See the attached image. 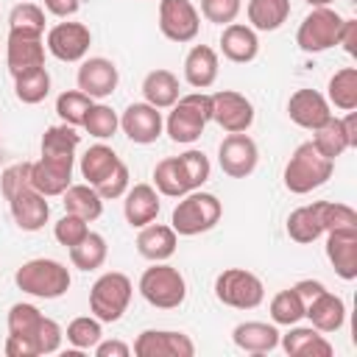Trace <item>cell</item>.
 Returning <instances> with one entry per match:
<instances>
[{
	"label": "cell",
	"mask_w": 357,
	"mask_h": 357,
	"mask_svg": "<svg viewBox=\"0 0 357 357\" xmlns=\"http://www.w3.org/2000/svg\"><path fill=\"white\" fill-rule=\"evenodd\" d=\"M212 120L226 134L248 131L254 123V103L243 92H234V89L212 92Z\"/></svg>",
	"instance_id": "11"
},
{
	"label": "cell",
	"mask_w": 357,
	"mask_h": 357,
	"mask_svg": "<svg viewBox=\"0 0 357 357\" xmlns=\"http://www.w3.org/2000/svg\"><path fill=\"white\" fill-rule=\"evenodd\" d=\"M257 162H259V148L245 131L223 137V142L218 148V165L226 176L245 178L257 170Z\"/></svg>",
	"instance_id": "12"
},
{
	"label": "cell",
	"mask_w": 357,
	"mask_h": 357,
	"mask_svg": "<svg viewBox=\"0 0 357 357\" xmlns=\"http://www.w3.org/2000/svg\"><path fill=\"white\" fill-rule=\"evenodd\" d=\"M120 128L123 134L137 142V145H151L162 137L165 131V120H162V109L151 106V103H128L126 112L120 114Z\"/></svg>",
	"instance_id": "16"
},
{
	"label": "cell",
	"mask_w": 357,
	"mask_h": 357,
	"mask_svg": "<svg viewBox=\"0 0 357 357\" xmlns=\"http://www.w3.org/2000/svg\"><path fill=\"white\" fill-rule=\"evenodd\" d=\"M64 335H67V340L73 343L75 351H89L103 337V326H100V321L95 315H78V318H73L67 324Z\"/></svg>",
	"instance_id": "41"
},
{
	"label": "cell",
	"mask_w": 357,
	"mask_h": 357,
	"mask_svg": "<svg viewBox=\"0 0 357 357\" xmlns=\"http://www.w3.org/2000/svg\"><path fill=\"white\" fill-rule=\"evenodd\" d=\"M209 120H212V95L198 89V92L181 95L170 106V114L165 120V131L173 142L192 145L195 139H201Z\"/></svg>",
	"instance_id": "2"
},
{
	"label": "cell",
	"mask_w": 357,
	"mask_h": 357,
	"mask_svg": "<svg viewBox=\"0 0 357 357\" xmlns=\"http://www.w3.org/2000/svg\"><path fill=\"white\" fill-rule=\"evenodd\" d=\"M326 259L343 282L357 279V229L326 231Z\"/></svg>",
	"instance_id": "22"
},
{
	"label": "cell",
	"mask_w": 357,
	"mask_h": 357,
	"mask_svg": "<svg viewBox=\"0 0 357 357\" xmlns=\"http://www.w3.org/2000/svg\"><path fill=\"white\" fill-rule=\"evenodd\" d=\"M245 14L254 31H279L290 17V0H248Z\"/></svg>",
	"instance_id": "32"
},
{
	"label": "cell",
	"mask_w": 357,
	"mask_h": 357,
	"mask_svg": "<svg viewBox=\"0 0 357 357\" xmlns=\"http://www.w3.org/2000/svg\"><path fill=\"white\" fill-rule=\"evenodd\" d=\"M337 45H343V50H346L349 56H357V20H343Z\"/></svg>",
	"instance_id": "53"
},
{
	"label": "cell",
	"mask_w": 357,
	"mask_h": 357,
	"mask_svg": "<svg viewBox=\"0 0 357 357\" xmlns=\"http://www.w3.org/2000/svg\"><path fill=\"white\" fill-rule=\"evenodd\" d=\"M212 173V165L204 151H184L178 156H167L153 167V187L159 195L181 198L192 190H201Z\"/></svg>",
	"instance_id": "1"
},
{
	"label": "cell",
	"mask_w": 357,
	"mask_h": 357,
	"mask_svg": "<svg viewBox=\"0 0 357 357\" xmlns=\"http://www.w3.org/2000/svg\"><path fill=\"white\" fill-rule=\"evenodd\" d=\"M332 170H335L332 159H326L312 142H301L290 153L282 178H284V187L293 195H307V192L324 187L332 178Z\"/></svg>",
	"instance_id": "3"
},
{
	"label": "cell",
	"mask_w": 357,
	"mask_h": 357,
	"mask_svg": "<svg viewBox=\"0 0 357 357\" xmlns=\"http://www.w3.org/2000/svg\"><path fill=\"white\" fill-rule=\"evenodd\" d=\"M25 187H33L31 184V162H14L3 170L0 176V190H3V198L8 201L11 195H17L20 190Z\"/></svg>",
	"instance_id": "47"
},
{
	"label": "cell",
	"mask_w": 357,
	"mask_h": 357,
	"mask_svg": "<svg viewBox=\"0 0 357 357\" xmlns=\"http://www.w3.org/2000/svg\"><path fill=\"white\" fill-rule=\"evenodd\" d=\"M14 95L25 106H36L50 95V73L45 67H36L31 73H22L14 78Z\"/></svg>",
	"instance_id": "37"
},
{
	"label": "cell",
	"mask_w": 357,
	"mask_h": 357,
	"mask_svg": "<svg viewBox=\"0 0 357 357\" xmlns=\"http://www.w3.org/2000/svg\"><path fill=\"white\" fill-rule=\"evenodd\" d=\"M123 198H126L123 201V215H126L128 226L142 229V226L156 220L162 204H159V192H156L153 184H134V187L126 190Z\"/></svg>",
	"instance_id": "24"
},
{
	"label": "cell",
	"mask_w": 357,
	"mask_h": 357,
	"mask_svg": "<svg viewBox=\"0 0 357 357\" xmlns=\"http://www.w3.org/2000/svg\"><path fill=\"white\" fill-rule=\"evenodd\" d=\"M128 187H131V184H128V165L120 162L95 190H98V195H100L103 201H112V198H123Z\"/></svg>",
	"instance_id": "49"
},
{
	"label": "cell",
	"mask_w": 357,
	"mask_h": 357,
	"mask_svg": "<svg viewBox=\"0 0 357 357\" xmlns=\"http://www.w3.org/2000/svg\"><path fill=\"white\" fill-rule=\"evenodd\" d=\"M61 337H64L61 326H59L53 318H47V315H45V318H42V324H39V329H36V335H33V343H36L39 354H53V351H59Z\"/></svg>",
	"instance_id": "50"
},
{
	"label": "cell",
	"mask_w": 357,
	"mask_h": 357,
	"mask_svg": "<svg viewBox=\"0 0 357 357\" xmlns=\"http://www.w3.org/2000/svg\"><path fill=\"white\" fill-rule=\"evenodd\" d=\"M8 209H11L14 223L22 231H39V229H45V223L50 218V204L33 187H25L17 195H11L8 198Z\"/></svg>",
	"instance_id": "21"
},
{
	"label": "cell",
	"mask_w": 357,
	"mask_h": 357,
	"mask_svg": "<svg viewBox=\"0 0 357 357\" xmlns=\"http://www.w3.org/2000/svg\"><path fill=\"white\" fill-rule=\"evenodd\" d=\"M268 312H271V321L276 326H293V324H298L304 318V301L293 287H287V290H279L271 298Z\"/></svg>",
	"instance_id": "39"
},
{
	"label": "cell",
	"mask_w": 357,
	"mask_h": 357,
	"mask_svg": "<svg viewBox=\"0 0 357 357\" xmlns=\"http://www.w3.org/2000/svg\"><path fill=\"white\" fill-rule=\"evenodd\" d=\"M117 128H120V117H117V112L112 106H106V103H92L89 106V112L84 117V131L89 137L109 139V137L117 134Z\"/></svg>",
	"instance_id": "42"
},
{
	"label": "cell",
	"mask_w": 357,
	"mask_h": 357,
	"mask_svg": "<svg viewBox=\"0 0 357 357\" xmlns=\"http://www.w3.org/2000/svg\"><path fill=\"white\" fill-rule=\"evenodd\" d=\"M326 159H337L343 156L349 148L357 145V114L349 112L343 120L340 117H329L321 128L312 131V139H310Z\"/></svg>",
	"instance_id": "14"
},
{
	"label": "cell",
	"mask_w": 357,
	"mask_h": 357,
	"mask_svg": "<svg viewBox=\"0 0 357 357\" xmlns=\"http://www.w3.org/2000/svg\"><path fill=\"white\" fill-rule=\"evenodd\" d=\"M106 254H109L106 237L98 234V231H89L81 243H75V245L70 248V262H73L78 271H98V268L106 262Z\"/></svg>",
	"instance_id": "36"
},
{
	"label": "cell",
	"mask_w": 357,
	"mask_h": 357,
	"mask_svg": "<svg viewBox=\"0 0 357 357\" xmlns=\"http://www.w3.org/2000/svg\"><path fill=\"white\" fill-rule=\"evenodd\" d=\"M220 215H223V204L218 201V195L192 190L178 198V204L170 215V226L178 237H195V234L215 229Z\"/></svg>",
	"instance_id": "5"
},
{
	"label": "cell",
	"mask_w": 357,
	"mask_h": 357,
	"mask_svg": "<svg viewBox=\"0 0 357 357\" xmlns=\"http://www.w3.org/2000/svg\"><path fill=\"white\" fill-rule=\"evenodd\" d=\"M176 245H178V234L173 231V226L165 223H148L137 234V251L148 262H167L176 254Z\"/></svg>",
	"instance_id": "26"
},
{
	"label": "cell",
	"mask_w": 357,
	"mask_h": 357,
	"mask_svg": "<svg viewBox=\"0 0 357 357\" xmlns=\"http://www.w3.org/2000/svg\"><path fill=\"white\" fill-rule=\"evenodd\" d=\"M8 31H25V33H45V8L36 3H17L8 14Z\"/></svg>",
	"instance_id": "45"
},
{
	"label": "cell",
	"mask_w": 357,
	"mask_h": 357,
	"mask_svg": "<svg viewBox=\"0 0 357 357\" xmlns=\"http://www.w3.org/2000/svg\"><path fill=\"white\" fill-rule=\"evenodd\" d=\"M75 81H78V89L84 95H89L92 100H100V98H109L117 89L120 73H117L114 61H109L103 56H92V59L81 61Z\"/></svg>",
	"instance_id": "18"
},
{
	"label": "cell",
	"mask_w": 357,
	"mask_h": 357,
	"mask_svg": "<svg viewBox=\"0 0 357 357\" xmlns=\"http://www.w3.org/2000/svg\"><path fill=\"white\" fill-rule=\"evenodd\" d=\"M312 8H318V6H329V3H335V0H307Z\"/></svg>",
	"instance_id": "56"
},
{
	"label": "cell",
	"mask_w": 357,
	"mask_h": 357,
	"mask_svg": "<svg viewBox=\"0 0 357 357\" xmlns=\"http://www.w3.org/2000/svg\"><path fill=\"white\" fill-rule=\"evenodd\" d=\"M326 100H329V106H335L340 112L357 109V67H343L329 78Z\"/></svg>",
	"instance_id": "34"
},
{
	"label": "cell",
	"mask_w": 357,
	"mask_h": 357,
	"mask_svg": "<svg viewBox=\"0 0 357 357\" xmlns=\"http://www.w3.org/2000/svg\"><path fill=\"white\" fill-rule=\"evenodd\" d=\"M304 318L310 321V326L329 335V332H337L346 324V304H343L340 296L324 290V293H318L315 298H310L304 304Z\"/></svg>",
	"instance_id": "23"
},
{
	"label": "cell",
	"mask_w": 357,
	"mask_h": 357,
	"mask_svg": "<svg viewBox=\"0 0 357 357\" xmlns=\"http://www.w3.org/2000/svg\"><path fill=\"white\" fill-rule=\"evenodd\" d=\"M95 357H128L131 354V346L128 343H123V340H98L95 343Z\"/></svg>",
	"instance_id": "52"
},
{
	"label": "cell",
	"mask_w": 357,
	"mask_h": 357,
	"mask_svg": "<svg viewBox=\"0 0 357 357\" xmlns=\"http://www.w3.org/2000/svg\"><path fill=\"white\" fill-rule=\"evenodd\" d=\"M86 234H89L86 220L78 218V215H73V212H64V215L56 220V226H53V237H56L61 245H67V248H73L75 243H81Z\"/></svg>",
	"instance_id": "46"
},
{
	"label": "cell",
	"mask_w": 357,
	"mask_h": 357,
	"mask_svg": "<svg viewBox=\"0 0 357 357\" xmlns=\"http://www.w3.org/2000/svg\"><path fill=\"white\" fill-rule=\"evenodd\" d=\"M284 229H287V237L296 240V243H301V245L315 243V240L324 234V229H321V223H318L312 206H298V209H293V212L287 215V226H284Z\"/></svg>",
	"instance_id": "40"
},
{
	"label": "cell",
	"mask_w": 357,
	"mask_h": 357,
	"mask_svg": "<svg viewBox=\"0 0 357 357\" xmlns=\"http://www.w3.org/2000/svg\"><path fill=\"white\" fill-rule=\"evenodd\" d=\"M42 312L36 304H28V301H17L11 310H8V335H25L33 340L39 324H42ZM39 351V349H36Z\"/></svg>",
	"instance_id": "44"
},
{
	"label": "cell",
	"mask_w": 357,
	"mask_h": 357,
	"mask_svg": "<svg viewBox=\"0 0 357 357\" xmlns=\"http://www.w3.org/2000/svg\"><path fill=\"white\" fill-rule=\"evenodd\" d=\"M159 31L170 42H192L201 31V14L190 0H159Z\"/></svg>",
	"instance_id": "10"
},
{
	"label": "cell",
	"mask_w": 357,
	"mask_h": 357,
	"mask_svg": "<svg viewBox=\"0 0 357 357\" xmlns=\"http://www.w3.org/2000/svg\"><path fill=\"white\" fill-rule=\"evenodd\" d=\"M142 98H145V103H151L156 109H170L181 98L178 78L170 70H151L142 78Z\"/></svg>",
	"instance_id": "30"
},
{
	"label": "cell",
	"mask_w": 357,
	"mask_h": 357,
	"mask_svg": "<svg viewBox=\"0 0 357 357\" xmlns=\"http://www.w3.org/2000/svg\"><path fill=\"white\" fill-rule=\"evenodd\" d=\"M92 103L95 100L89 95H84L81 89H67V92H61L56 98V114L61 117V123L78 128V126H84V117H86V112H89Z\"/></svg>",
	"instance_id": "43"
},
{
	"label": "cell",
	"mask_w": 357,
	"mask_h": 357,
	"mask_svg": "<svg viewBox=\"0 0 357 357\" xmlns=\"http://www.w3.org/2000/svg\"><path fill=\"white\" fill-rule=\"evenodd\" d=\"M310 206H312L324 234L332 231V229H357V212L349 204H340V201H312Z\"/></svg>",
	"instance_id": "38"
},
{
	"label": "cell",
	"mask_w": 357,
	"mask_h": 357,
	"mask_svg": "<svg viewBox=\"0 0 357 357\" xmlns=\"http://www.w3.org/2000/svg\"><path fill=\"white\" fill-rule=\"evenodd\" d=\"M215 298L231 310H254L265 298V284L245 268H226L215 279Z\"/></svg>",
	"instance_id": "8"
},
{
	"label": "cell",
	"mask_w": 357,
	"mask_h": 357,
	"mask_svg": "<svg viewBox=\"0 0 357 357\" xmlns=\"http://www.w3.org/2000/svg\"><path fill=\"white\" fill-rule=\"evenodd\" d=\"M123 159L114 153V148H109V145H103V142H98V145H89L86 151H84V156H81V176L86 178V184H92V187H98L117 165H120Z\"/></svg>",
	"instance_id": "33"
},
{
	"label": "cell",
	"mask_w": 357,
	"mask_h": 357,
	"mask_svg": "<svg viewBox=\"0 0 357 357\" xmlns=\"http://www.w3.org/2000/svg\"><path fill=\"white\" fill-rule=\"evenodd\" d=\"M73 165L75 159H53V156H42L39 162H31L33 190H39L45 198L61 195L73 181Z\"/></svg>",
	"instance_id": "20"
},
{
	"label": "cell",
	"mask_w": 357,
	"mask_h": 357,
	"mask_svg": "<svg viewBox=\"0 0 357 357\" xmlns=\"http://www.w3.org/2000/svg\"><path fill=\"white\" fill-rule=\"evenodd\" d=\"M287 117L298 126V128H307V131H315L321 128L329 117H332V106L326 100V95H321L318 89H296L287 100Z\"/></svg>",
	"instance_id": "19"
},
{
	"label": "cell",
	"mask_w": 357,
	"mask_h": 357,
	"mask_svg": "<svg viewBox=\"0 0 357 357\" xmlns=\"http://www.w3.org/2000/svg\"><path fill=\"white\" fill-rule=\"evenodd\" d=\"M81 142V134L75 131V126L59 123L45 128L42 134V156H53V159H75V148Z\"/></svg>",
	"instance_id": "35"
},
{
	"label": "cell",
	"mask_w": 357,
	"mask_h": 357,
	"mask_svg": "<svg viewBox=\"0 0 357 357\" xmlns=\"http://www.w3.org/2000/svg\"><path fill=\"white\" fill-rule=\"evenodd\" d=\"M220 53L234 61V64H248L257 59L259 53V39H257V31L251 25H243V22H229L223 25V33H220Z\"/></svg>",
	"instance_id": "25"
},
{
	"label": "cell",
	"mask_w": 357,
	"mask_h": 357,
	"mask_svg": "<svg viewBox=\"0 0 357 357\" xmlns=\"http://www.w3.org/2000/svg\"><path fill=\"white\" fill-rule=\"evenodd\" d=\"M293 290H296V293L301 296V301L307 304L310 298H315L318 293H324V290H326V284H324V282H318V279H301V282H296V284H293Z\"/></svg>",
	"instance_id": "55"
},
{
	"label": "cell",
	"mask_w": 357,
	"mask_h": 357,
	"mask_svg": "<svg viewBox=\"0 0 357 357\" xmlns=\"http://www.w3.org/2000/svg\"><path fill=\"white\" fill-rule=\"evenodd\" d=\"M6 67L17 78L22 73H31L36 67H45V42L39 33L25 31H8L6 42Z\"/></svg>",
	"instance_id": "17"
},
{
	"label": "cell",
	"mask_w": 357,
	"mask_h": 357,
	"mask_svg": "<svg viewBox=\"0 0 357 357\" xmlns=\"http://www.w3.org/2000/svg\"><path fill=\"white\" fill-rule=\"evenodd\" d=\"M218 70H220V61H218L215 47H209V45L190 47V53L184 59V81L192 89H209L218 81Z\"/></svg>",
	"instance_id": "29"
},
{
	"label": "cell",
	"mask_w": 357,
	"mask_h": 357,
	"mask_svg": "<svg viewBox=\"0 0 357 357\" xmlns=\"http://www.w3.org/2000/svg\"><path fill=\"white\" fill-rule=\"evenodd\" d=\"M131 296H134L131 279L120 271H109V273L98 276L92 290H89V312L100 324H114L128 310Z\"/></svg>",
	"instance_id": "7"
},
{
	"label": "cell",
	"mask_w": 357,
	"mask_h": 357,
	"mask_svg": "<svg viewBox=\"0 0 357 357\" xmlns=\"http://www.w3.org/2000/svg\"><path fill=\"white\" fill-rule=\"evenodd\" d=\"M137 290L156 310H176L187 298V282L181 271L167 262H153L151 268H145Z\"/></svg>",
	"instance_id": "6"
},
{
	"label": "cell",
	"mask_w": 357,
	"mask_h": 357,
	"mask_svg": "<svg viewBox=\"0 0 357 357\" xmlns=\"http://www.w3.org/2000/svg\"><path fill=\"white\" fill-rule=\"evenodd\" d=\"M340 28H343V17L329 6H318L301 20L296 31V45L304 53H324L337 45Z\"/></svg>",
	"instance_id": "9"
},
{
	"label": "cell",
	"mask_w": 357,
	"mask_h": 357,
	"mask_svg": "<svg viewBox=\"0 0 357 357\" xmlns=\"http://www.w3.org/2000/svg\"><path fill=\"white\" fill-rule=\"evenodd\" d=\"M3 351H6L8 357H39L36 343H33L31 337H25V335H8Z\"/></svg>",
	"instance_id": "51"
},
{
	"label": "cell",
	"mask_w": 357,
	"mask_h": 357,
	"mask_svg": "<svg viewBox=\"0 0 357 357\" xmlns=\"http://www.w3.org/2000/svg\"><path fill=\"white\" fill-rule=\"evenodd\" d=\"M61 204H64V212H73L78 218H84L86 223L98 220L103 215V198L98 195V190L92 184H70L64 192H61Z\"/></svg>",
	"instance_id": "31"
},
{
	"label": "cell",
	"mask_w": 357,
	"mask_h": 357,
	"mask_svg": "<svg viewBox=\"0 0 357 357\" xmlns=\"http://www.w3.org/2000/svg\"><path fill=\"white\" fill-rule=\"evenodd\" d=\"M45 8H47L53 17L67 20V17H73V14L81 8V0H45Z\"/></svg>",
	"instance_id": "54"
},
{
	"label": "cell",
	"mask_w": 357,
	"mask_h": 357,
	"mask_svg": "<svg viewBox=\"0 0 357 357\" xmlns=\"http://www.w3.org/2000/svg\"><path fill=\"white\" fill-rule=\"evenodd\" d=\"M45 45L59 61H84L92 45V33L84 22H56L47 31Z\"/></svg>",
	"instance_id": "13"
},
{
	"label": "cell",
	"mask_w": 357,
	"mask_h": 357,
	"mask_svg": "<svg viewBox=\"0 0 357 357\" xmlns=\"http://www.w3.org/2000/svg\"><path fill=\"white\" fill-rule=\"evenodd\" d=\"M137 357H192L195 343L184 332L173 329H145L134 340Z\"/></svg>",
	"instance_id": "15"
},
{
	"label": "cell",
	"mask_w": 357,
	"mask_h": 357,
	"mask_svg": "<svg viewBox=\"0 0 357 357\" xmlns=\"http://www.w3.org/2000/svg\"><path fill=\"white\" fill-rule=\"evenodd\" d=\"M14 284L33 298H61L70 290L73 279H70V271L59 259L36 257L17 268Z\"/></svg>",
	"instance_id": "4"
},
{
	"label": "cell",
	"mask_w": 357,
	"mask_h": 357,
	"mask_svg": "<svg viewBox=\"0 0 357 357\" xmlns=\"http://www.w3.org/2000/svg\"><path fill=\"white\" fill-rule=\"evenodd\" d=\"M243 0H201V14L215 25H229L237 20Z\"/></svg>",
	"instance_id": "48"
},
{
	"label": "cell",
	"mask_w": 357,
	"mask_h": 357,
	"mask_svg": "<svg viewBox=\"0 0 357 357\" xmlns=\"http://www.w3.org/2000/svg\"><path fill=\"white\" fill-rule=\"evenodd\" d=\"M279 329L276 324L268 321H243L231 329V340L237 349L248 351V354H268L279 346Z\"/></svg>",
	"instance_id": "27"
},
{
	"label": "cell",
	"mask_w": 357,
	"mask_h": 357,
	"mask_svg": "<svg viewBox=\"0 0 357 357\" xmlns=\"http://www.w3.org/2000/svg\"><path fill=\"white\" fill-rule=\"evenodd\" d=\"M279 346L290 354V357H332V343L324 337V332H318L315 326H298L293 324L287 335L279 337Z\"/></svg>",
	"instance_id": "28"
}]
</instances>
